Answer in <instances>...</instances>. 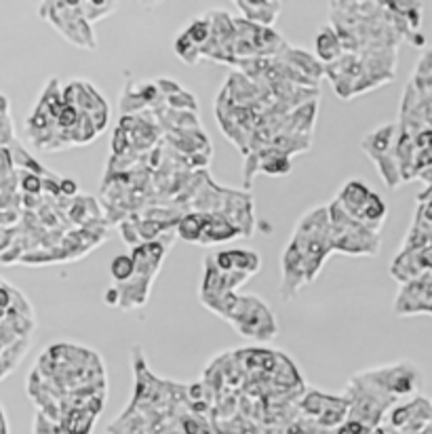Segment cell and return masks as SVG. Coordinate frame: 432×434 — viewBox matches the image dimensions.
Wrapping results in <instances>:
<instances>
[{
  "mask_svg": "<svg viewBox=\"0 0 432 434\" xmlns=\"http://www.w3.org/2000/svg\"><path fill=\"white\" fill-rule=\"evenodd\" d=\"M164 104H167L171 110H177V112H194V114L199 112V102H196V97H194L190 91H186V89H181V91H177L175 95L167 97Z\"/></svg>",
  "mask_w": 432,
  "mask_h": 434,
  "instance_id": "cb8c5ba5",
  "label": "cell"
},
{
  "mask_svg": "<svg viewBox=\"0 0 432 434\" xmlns=\"http://www.w3.org/2000/svg\"><path fill=\"white\" fill-rule=\"evenodd\" d=\"M110 434H154L152 433V424L150 420L146 418L144 411L139 409H133V407H127L125 413L114 420L108 426Z\"/></svg>",
  "mask_w": 432,
  "mask_h": 434,
  "instance_id": "e0dca14e",
  "label": "cell"
},
{
  "mask_svg": "<svg viewBox=\"0 0 432 434\" xmlns=\"http://www.w3.org/2000/svg\"><path fill=\"white\" fill-rule=\"evenodd\" d=\"M304 258L308 268V282H312L323 268L327 255L333 251L331 247V219L327 207H315L300 217L293 236L289 240Z\"/></svg>",
  "mask_w": 432,
  "mask_h": 434,
  "instance_id": "7a4b0ae2",
  "label": "cell"
},
{
  "mask_svg": "<svg viewBox=\"0 0 432 434\" xmlns=\"http://www.w3.org/2000/svg\"><path fill=\"white\" fill-rule=\"evenodd\" d=\"M217 268L223 272H241V274H258L262 260L255 251L249 249H226L214 255Z\"/></svg>",
  "mask_w": 432,
  "mask_h": 434,
  "instance_id": "4fadbf2b",
  "label": "cell"
},
{
  "mask_svg": "<svg viewBox=\"0 0 432 434\" xmlns=\"http://www.w3.org/2000/svg\"><path fill=\"white\" fill-rule=\"evenodd\" d=\"M335 201L339 203V207L361 223L378 230L381 228V221L386 219V203L381 201L378 192H374L369 186H365L359 179H350L344 184V188L339 190V194L335 196Z\"/></svg>",
  "mask_w": 432,
  "mask_h": 434,
  "instance_id": "5b68a950",
  "label": "cell"
},
{
  "mask_svg": "<svg viewBox=\"0 0 432 434\" xmlns=\"http://www.w3.org/2000/svg\"><path fill=\"white\" fill-rule=\"evenodd\" d=\"M390 428L394 434H418L432 424V405L428 398L416 396L390 411Z\"/></svg>",
  "mask_w": 432,
  "mask_h": 434,
  "instance_id": "9c48e42d",
  "label": "cell"
},
{
  "mask_svg": "<svg viewBox=\"0 0 432 434\" xmlns=\"http://www.w3.org/2000/svg\"><path fill=\"white\" fill-rule=\"evenodd\" d=\"M38 13L51 21V26L68 43L89 51L98 47L93 28L80 11V2H43Z\"/></svg>",
  "mask_w": 432,
  "mask_h": 434,
  "instance_id": "277c9868",
  "label": "cell"
},
{
  "mask_svg": "<svg viewBox=\"0 0 432 434\" xmlns=\"http://www.w3.org/2000/svg\"><path fill=\"white\" fill-rule=\"evenodd\" d=\"M396 131L399 127L388 122L381 125L378 129H374L372 133H367L363 137V152L374 161L378 166L381 179L386 181L388 188H396L403 177H401V166L396 161V152H394V144H396Z\"/></svg>",
  "mask_w": 432,
  "mask_h": 434,
  "instance_id": "8992f818",
  "label": "cell"
},
{
  "mask_svg": "<svg viewBox=\"0 0 432 434\" xmlns=\"http://www.w3.org/2000/svg\"><path fill=\"white\" fill-rule=\"evenodd\" d=\"M359 376L365 381H369L372 386L379 388L381 392L390 394V396H405V394H413L420 386H422V374L416 365L399 361V363H390V365H381V367H374V369H365L359 371Z\"/></svg>",
  "mask_w": 432,
  "mask_h": 434,
  "instance_id": "52a82bcc",
  "label": "cell"
},
{
  "mask_svg": "<svg viewBox=\"0 0 432 434\" xmlns=\"http://www.w3.org/2000/svg\"><path fill=\"white\" fill-rule=\"evenodd\" d=\"M234 236H243L236 223H232L223 213H207V228L203 232L201 245H216L221 240H230Z\"/></svg>",
  "mask_w": 432,
  "mask_h": 434,
  "instance_id": "2e32d148",
  "label": "cell"
},
{
  "mask_svg": "<svg viewBox=\"0 0 432 434\" xmlns=\"http://www.w3.org/2000/svg\"><path fill=\"white\" fill-rule=\"evenodd\" d=\"M331 219V247L346 255H376L379 251V232L352 219L333 199L329 205Z\"/></svg>",
  "mask_w": 432,
  "mask_h": 434,
  "instance_id": "3957f363",
  "label": "cell"
},
{
  "mask_svg": "<svg viewBox=\"0 0 432 434\" xmlns=\"http://www.w3.org/2000/svg\"><path fill=\"white\" fill-rule=\"evenodd\" d=\"M167 253V245L161 240L154 243H142L137 247H133L131 258L135 262V274L148 280H154L157 272L161 270L162 258Z\"/></svg>",
  "mask_w": 432,
  "mask_h": 434,
  "instance_id": "7c38bea8",
  "label": "cell"
},
{
  "mask_svg": "<svg viewBox=\"0 0 432 434\" xmlns=\"http://www.w3.org/2000/svg\"><path fill=\"white\" fill-rule=\"evenodd\" d=\"M186 36L203 51L205 45L209 43V36H211V17L209 15H203V17H196L190 21V26L184 30Z\"/></svg>",
  "mask_w": 432,
  "mask_h": 434,
  "instance_id": "ffe728a7",
  "label": "cell"
},
{
  "mask_svg": "<svg viewBox=\"0 0 432 434\" xmlns=\"http://www.w3.org/2000/svg\"><path fill=\"white\" fill-rule=\"evenodd\" d=\"M110 274H112V278H114L116 285L131 280V278L135 276V262H133V258L127 255V253L116 255V258L112 260V264H110Z\"/></svg>",
  "mask_w": 432,
  "mask_h": 434,
  "instance_id": "44dd1931",
  "label": "cell"
},
{
  "mask_svg": "<svg viewBox=\"0 0 432 434\" xmlns=\"http://www.w3.org/2000/svg\"><path fill=\"white\" fill-rule=\"evenodd\" d=\"M59 188H61V196H76L78 194V184L70 177H61Z\"/></svg>",
  "mask_w": 432,
  "mask_h": 434,
  "instance_id": "484cf974",
  "label": "cell"
},
{
  "mask_svg": "<svg viewBox=\"0 0 432 434\" xmlns=\"http://www.w3.org/2000/svg\"><path fill=\"white\" fill-rule=\"evenodd\" d=\"M280 272H283V280H280V297L285 302H291L300 289L308 282V268L304 258L297 253V249L293 245H287V249L283 251L280 258Z\"/></svg>",
  "mask_w": 432,
  "mask_h": 434,
  "instance_id": "8fae6325",
  "label": "cell"
},
{
  "mask_svg": "<svg viewBox=\"0 0 432 434\" xmlns=\"http://www.w3.org/2000/svg\"><path fill=\"white\" fill-rule=\"evenodd\" d=\"M173 49H175V53H177V57L184 61V63H188V65H194L199 59H201V49L186 36V32L181 30L177 36H175V43H173Z\"/></svg>",
  "mask_w": 432,
  "mask_h": 434,
  "instance_id": "7402d4cb",
  "label": "cell"
},
{
  "mask_svg": "<svg viewBox=\"0 0 432 434\" xmlns=\"http://www.w3.org/2000/svg\"><path fill=\"white\" fill-rule=\"evenodd\" d=\"M315 49H317V57L321 59L323 65L335 63L342 55L346 53L342 47V41L337 36V32L331 26H325L323 30L317 34L315 38Z\"/></svg>",
  "mask_w": 432,
  "mask_h": 434,
  "instance_id": "ac0fdd59",
  "label": "cell"
},
{
  "mask_svg": "<svg viewBox=\"0 0 432 434\" xmlns=\"http://www.w3.org/2000/svg\"><path fill=\"white\" fill-rule=\"evenodd\" d=\"M203 304L211 312H216L217 317L228 321L243 337L253 339L258 344L272 342L278 333V325H276L270 306L258 295L230 293V295L209 300Z\"/></svg>",
  "mask_w": 432,
  "mask_h": 434,
  "instance_id": "6da1fadb",
  "label": "cell"
},
{
  "mask_svg": "<svg viewBox=\"0 0 432 434\" xmlns=\"http://www.w3.org/2000/svg\"><path fill=\"white\" fill-rule=\"evenodd\" d=\"M300 409L302 413L317 422L321 428H339L346 420H348V413H350V403H348V396L346 394H327V392H319V390H308L304 396H302V403H300Z\"/></svg>",
  "mask_w": 432,
  "mask_h": 434,
  "instance_id": "ba28073f",
  "label": "cell"
},
{
  "mask_svg": "<svg viewBox=\"0 0 432 434\" xmlns=\"http://www.w3.org/2000/svg\"><path fill=\"white\" fill-rule=\"evenodd\" d=\"M0 434H11V430H9V422H6V413H4L2 403H0Z\"/></svg>",
  "mask_w": 432,
  "mask_h": 434,
  "instance_id": "f1b7e54d",
  "label": "cell"
},
{
  "mask_svg": "<svg viewBox=\"0 0 432 434\" xmlns=\"http://www.w3.org/2000/svg\"><path fill=\"white\" fill-rule=\"evenodd\" d=\"M207 228V213L203 211H190L179 219L175 232L179 238H184L186 243H194V245H201V238H203V232Z\"/></svg>",
  "mask_w": 432,
  "mask_h": 434,
  "instance_id": "d6986e66",
  "label": "cell"
},
{
  "mask_svg": "<svg viewBox=\"0 0 432 434\" xmlns=\"http://www.w3.org/2000/svg\"><path fill=\"white\" fill-rule=\"evenodd\" d=\"M43 179L45 177H41L36 173L21 171L19 173V188H21L23 196H41L43 194Z\"/></svg>",
  "mask_w": 432,
  "mask_h": 434,
  "instance_id": "d4e9b609",
  "label": "cell"
},
{
  "mask_svg": "<svg viewBox=\"0 0 432 434\" xmlns=\"http://www.w3.org/2000/svg\"><path fill=\"white\" fill-rule=\"evenodd\" d=\"M236 6L243 13V19L255 23V26H264V28H272L276 17L283 11V2L276 0H238Z\"/></svg>",
  "mask_w": 432,
  "mask_h": 434,
  "instance_id": "9a60e30c",
  "label": "cell"
},
{
  "mask_svg": "<svg viewBox=\"0 0 432 434\" xmlns=\"http://www.w3.org/2000/svg\"><path fill=\"white\" fill-rule=\"evenodd\" d=\"M106 304L108 306H118L120 304V295H118L116 287H110L108 291H106Z\"/></svg>",
  "mask_w": 432,
  "mask_h": 434,
  "instance_id": "83f0119b",
  "label": "cell"
},
{
  "mask_svg": "<svg viewBox=\"0 0 432 434\" xmlns=\"http://www.w3.org/2000/svg\"><path fill=\"white\" fill-rule=\"evenodd\" d=\"M249 278H251L249 274L219 270L214 255H207L205 258V274H203V282H201V302H209V300H217V297L236 293V289L243 282H247Z\"/></svg>",
  "mask_w": 432,
  "mask_h": 434,
  "instance_id": "30bf717a",
  "label": "cell"
},
{
  "mask_svg": "<svg viewBox=\"0 0 432 434\" xmlns=\"http://www.w3.org/2000/svg\"><path fill=\"white\" fill-rule=\"evenodd\" d=\"M116 9H118L116 2H80V11L89 23H93L102 17H108L110 13H114Z\"/></svg>",
  "mask_w": 432,
  "mask_h": 434,
  "instance_id": "603a6c76",
  "label": "cell"
},
{
  "mask_svg": "<svg viewBox=\"0 0 432 434\" xmlns=\"http://www.w3.org/2000/svg\"><path fill=\"white\" fill-rule=\"evenodd\" d=\"M276 57L283 59L285 63H289L291 68H295L297 72H302L306 78H310L317 85L325 76V65L321 63V59L315 57L312 53H308V51H304V49H295V47L285 43V47L280 49V53Z\"/></svg>",
  "mask_w": 432,
  "mask_h": 434,
  "instance_id": "5bb4252c",
  "label": "cell"
},
{
  "mask_svg": "<svg viewBox=\"0 0 432 434\" xmlns=\"http://www.w3.org/2000/svg\"><path fill=\"white\" fill-rule=\"evenodd\" d=\"M11 304H13V287L9 282H2V287H0V308L9 310Z\"/></svg>",
  "mask_w": 432,
  "mask_h": 434,
  "instance_id": "4316f807",
  "label": "cell"
},
{
  "mask_svg": "<svg viewBox=\"0 0 432 434\" xmlns=\"http://www.w3.org/2000/svg\"><path fill=\"white\" fill-rule=\"evenodd\" d=\"M0 287H2V280H0Z\"/></svg>",
  "mask_w": 432,
  "mask_h": 434,
  "instance_id": "f546056e",
  "label": "cell"
}]
</instances>
